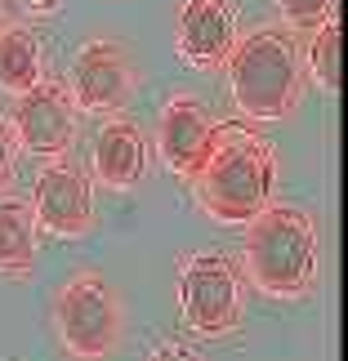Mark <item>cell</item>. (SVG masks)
I'll return each instance as SVG.
<instances>
[{
  "mask_svg": "<svg viewBox=\"0 0 348 361\" xmlns=\"http://www.w3.org/2000/svg\"><path fill=\"white\" fill-rule=\"evenodd\" d=\"M197 201L215 224H250L277 188L272 143L241 125H215V143L197 170Z\"/></svg>",
  "mask_w": 348,
  "mask_h": 361,
  "instance_id": "6da1fadb",
  "label": "cell"
},
{
  "mask_svg": "<svg viewBox=\"0 0 348 361\" xmlns=\"http://www.w3.org/2000/svg\"><path fill=\"white\" fill-rule=\"evenodd\" d=\"M246 272L263 295L295 299L317 281V228L295 205H263L246 228Z\"/></svg>",
  "mask_w": 348,
  "mask_h": 361,
  "instance_id": "7a4b0ae2",
  "label": "cell"
},
{
  "mask_svg": "<svg viewBox=\"0 0 348 361\" xmlns=\"http://www.w3.org/2000/svg\"><path fill=\"white\" fill-rule=\"evenodd\" d=\"M228 80H232V99L246 116L277 121L295 112L304 94L295 40L277 32V27H259L250 36H236V45L228 54Z\"/></svg>",
  "mask_w": 348,
  "mask_h": 361,
  "instance_id": "3957f363",
  "label": "cell"
},
{
  "mask_svg": "<svg viewBox=\"0 0 348 361\" xmlns=\"http://www.w3.org/2000/svg\"><path fill=\"white\" fill-rule=\"evenodd\" d=\"M54 322L67 353L80 361H99L121 343V303L99 272H76L54 299Z\"/></svg>",
  "mask_w": 348,
  "mask_h": 361,
  "instance_id": "277c9868",
  "label": "cell"
},
{
  "mask_svg": "<svg viewBox=\"0 0 348 361\" xmlns=\"http://www.w3.org/2000/svg\"><path fill=\"white\" fill-rule=\"evenodd\" d=\"M179 308L197 335H228L241 317V276L228 255H192L179 272Z\"/></svg>",
  "mask_w": 348,
  "mask_h": 361,
  "instance_id": "5b68a950",
  "label": "cell"
},
{
  "mask_svg": "<svg viewBox=\"0 0 348 361\" xmlns=\"http://www.w3.org/2000/svg\"><path fill=\"white\" fill-rule=\"evenodd\" d=\"M9 130L18 138V147L36 152V157H59V152L72 147V134H76L72 94H67L59 80H40V85H32L27 94H18Z\"/></svg>",
  "mask_w": 348,
  "mask_h": 361,
  "instance_id": "8992f818",
  "label": "cell"
},
{
  "mask_svg": "<svg viewBox=\"0 0 348 361\" xmlns=\"http://www.w3.org/2000/svg\"><path fill=\"white\" fill-rule=\"evenodd\" d=\"M32 214L54 237H85L94 228V192L85 183V174L72 170V165H49L36 178Z\"/></svg>",
  "mask_w": 348,
  "mask_h": 361,
  "instance_id": "52a82bcc",
  "label": "cell"
},
{
  "mask_svg": "<svg viewBox=\"0 0 348 361\" xmlns=\"http://www.w3.org/2000/svg\"><path fill=\"white\" fill-rule=\"evenodd\" d=\"M134 90V67L116 40H90L72 63V94L90 112H112L130 99Z\"/></svg>",
  "mask_w": 348,
  "mask_h": 361,
  "instance_id": "ba28073f",
  "label": "cell"
},
{
  "mask_svg": "<svg viewBox=\"0 0 348 361\" xmlns=\"http://www.w3.org/2000/svg\"><path fill=\"white\" fill-rule=\"evenodd\" d=\"M236 45V9L228 0H188L174 23V49L192 67H224Z\"/></svg>",
  "mask_w": 348,
  "mask_h": 361,
  "instance_id": "9c48e42d",
  "label": "cell"
},
{
  "mask_svg": "<svg viewBox=\"0 0 348 361\" xmlns=\"http://www.w3.org/2000/svg\"><path fill=\"white\" fill-rule=\"evenodd\" d=\"M215 143V121L197 99H170L161 112V161L170 165L179 178H197L205 152Z\"/></svg>",
  "mask_w": 348,
  "mask_h": 361,
  "instance_id": "30bf717a",
  "label": "cell"
},
{
  "mask_svg": "<svg viewBox=\"0 0 348 361\" xmlns=\"http://www.w3.org/2000/svg\"><path fill=\"white\" fill-rule=\"evenodd\" d=\"M148 170V143L134 121H107L94 138V178L103 188H134Z\"/></svg>",
  "mask_w": 348,
  "mask_h": 361,
  "instance_id": "8fae6325",
  "label": "cell"
},
{
  "mask_svg": "<svg viewBox=\"0 0 348 361\" xmlns=\"http://www.w3.org/2000/svg\"><path fill=\"white\" fill-rule=\"evenodd\" d=\"M36 263V214L18 197L0 201V272L5 276H32Z\"/></svg>",
  "mask_w": 348,
  "mask_h": 361,
  "instance_id": "7c38bea8",
  "label": "cell"
},
{
  "mask_svg": "<svg viewBox=\"0 0 348 361\" xmlns=\"http://www.w3.org/2000/svg\"><path fill=\"white\" fill-rule=\"evenodd\" d=\"M40 80H45V63H40L36 36L27 27H5L0 32V90L18 99Z\"/></svg>",
  "mask_w": 348,
  "mask_h": 361,
  "instance_id": "4fadbf2b",
  "label": "cell"
},
{
  "mask_svg": "<svg viewBox=\"0 0 348 361\" xmlns=\"http://www.w3.org/2000/svg\"><path fill=\"white\" fill-rule=\"evenodd\" d=\"M340 18H326L322 27H313V45H308V67L317 76V85L326 94H340Z\"/></svg>",
  "mask_w": 348,
  "mask_h": 361,
  "instance_id": "5bb4252c",
  "label": "cell"
},
{
  "mask_svg": "<svg viewBox=\"0 0 348 361\" xmlns=\"http://www.w3.org/2000/svg\"><path fill=\"white\" fill-rule=\"evenodd\" d=\"M277 5H282L286 27L304 32V27H322L330 18V9H335V0H277Z\"/></svg>",
  "mask_w": 348,
  "mask_h": 361,
  "instance_id": "9a60e30c",
  "label": "cell"
},
{
  "mask_svg": "<svg viewBox=\"0 0 348 361\" xmlns=\"http://www.w3.org/2000/svg\"><path fill=\"white\" fill-rule=\"evenodd\" d=\"M13 170H18V138L5 121H0V188L13 183Z\"/></svg>",
  "mask_w": 348,
  "mask_h": 361,
  "instance_id": "2e32d148",
  "label": "cell"
},
{
  "mask_svg": "<svg viewBox=\"0 0 348 361\" xmlns=\"http://www.w3.org/2000/svg\"><path fill=\"white\" fill-rule=\"evenodd\" d=\"M0 9L13 18H49L59 9V0H0Z\"/></svg>",
  "mask_w": 348,
  "mask_h": 361,
  "instance_id": "e0dca14e",
  "label": "cell"
},
{
  "mask_svg": "<svg viewBox=\"0 0 348 361\" xmlns=\"http://www.w3.org/2000/svg\"><path fill=\"white\" fill-rule=\"evenodd\" d=\"M148 361H201V357L192 353V348H184V343H161Z\"/></svg>",
  "mask_w": 348,
  "mask_h": 361,
  "instance_id": "ac0fdd59",
  "label": "cell"
}]
</instances>
